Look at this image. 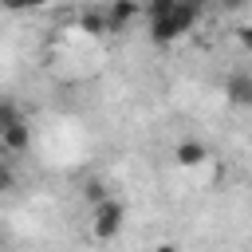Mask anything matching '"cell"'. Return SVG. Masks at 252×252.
<instances>
[{
    "instance_id": "1",
    "label": "cell",
    "mask_w": 252,
    "mask_h": 252,
    "mask_svg": "<svg viewBox=\"0 0 252 252\" xmlns=\"http://www.w3.org/2000/svg\"><path fill=\"white\" fill-rule=\"evenodd\" d=\"M201 16H205V0H177L173 12L150 20V39L161 43V47H169V43H177L181 35H189V32L201 24Z\"/></svg>"
},
{
    "instance_id": "2",
    "label": "cell",
    "mask_w": 252,
    "mask_h": 252,
    "mask_svg": "<svg viewBox=\"0 0 252 252\" xmlns=\"http://www.w3.org/2000/svg\"><path fill=\"white\" fill-rule=\"evenodd\" d=\"M126 228V205L118 197H102L98 205H91V236L94 240H114Z\"/></svg>"
},
{
    "instance_id": "3",
    "label": "cell",
    "mask_w": 252,
    "mask_h": 252,
    "mask_svg": "<svg viewBox=\"0 0 252 252\" xmlns=\"http://www.w3.org/2000/svg\"><path fill=\"white\" fill-rule=\"evenodd\" d=\"M224 98L236 110H252V71L248 67H236L224 75Z\"/></svg>"
},
{
    "instance_id": "4",
    "label": "cell",
    "mask_w": 252,
    "mask_h": 252,
    "mask_svg": "<svg viewBox=\"0 0 252 252\" xmlns=\"http://www.w3.org/2000/svg\"><path fill=\"white\" fill-rule=\"evenodd\" d=\"M173 161H177L181 169H201V165L209 161V146H205L201 138H181V142L173 146Z\"/></svg>"
},
{
    "instance_id": "5",
    "label": "cell",
    "mask_w": 252,
    "mask_h": 252,
    "mask_svg": "<svg viewBox=\"0 0 252 252\" xmlns=\"http://www.w3.org/2000/svg\"><path fill=\"white\" fill-rule=\"evenodd\" d=\"M28 146H32V126H28V118L16 122V126H8V130H0V154H4V158L24 154Z\"/></svg>"
},
{
    "instance_id": "6",
    "label": "cell",
    "mask_w": 252,
    "mask_h": 252,
    "mask_svg": "<svg viewBox=\"0 0 252 252\" xmlns=\"http://www.w3.org/2000/svg\"><path fill=\"white\" fill-rule=\"evenodd\" d=\"M102 8H106V20H110V35H114V32H126V28H130V20L142 12V4H138V0H106Z\"/></svg>"
},
{
    "instance_id": "7",
    "label": "cell",
    "mask_w": 252,
    "mask_h": 252,
    "mask_svg": "<svg viewBox=\"0 0 252 252\" xmlns=\"http://www.w3.org/2000/svg\"><path fill=\"white\" fill-rule=\"evenodd\" d=\"M79 28H83L87 35H110L106 8H102V4H98V8H83V12H79Z\"/></svg>"
},
{
    "instance_id": "8",
    "label": "cell",
    "mask_w": 252,
    "mask_h": 252,
    "mask_svg": "<svg viewBox=\"0 0 252 252\" xmlns=\"http://www.w3.org/2000/svg\"><path fill=\"white\" fill-rule=\"evenodd\" d=\"M16 122H24V110H20V102H16V98H0V130L16 126Z\"/></svg>"
},
{
    "instance_id": "9",
    "label": "cell",
    "mask_w": 252,
    "mask_h": 252,
    "mask_svg": "<svg viewBox=\"0 0 252 252\" xmlns=\"http://www.w3.org/2000/svg\"><path fill=\"white\" fill-rule=\"evenodd\" d=\"M83 197H87V201H91V205H98V201H102V197H110V189H106V185H102V181H94V177H91V181H87V185H83Z\"/></svg>"
},
{
    "instance_id": "10",
    "label": "cell",
    "mask_w": 252,
    "mask_h": 252,
    "mask_svg": "<svg viewBox=\"0 0 252 252\" xmlns=\"http://www.w3.org/2000/svg\"><path fill=\"white\" fill-rule=\"evenodd\" d=\"M16 189V169L8 158H0V193H12Z\"/></svg>"
},
{
    "instance_id": "11",
    "label": "cell",
    "mask_w": 252,
    "mask_h": 252,
    "mask_svg": "<svg viewBox=\"0 0 252 252\" xmlns=\"http://www.w3.org/2000/svg\"><path fill=\"white\" fill-rule=\"evenodd\" d=\"M173 4L177 0H146V16L154 20V16H165V12H173Z\"/></svg>"
},
{
    "instance_id": "12",
    "label": "cell",
    "mask_w": 252,
    "mask_h": 252,
    "mask_svg": "<svg viewBox=\"0 0 252 252\" xmlns=\"http://www.w3.org/2000/svg\"><path fill=\"white\" fill-rule=\"evenodd\" d=\"M236 43L252 55V24H240V28H236Z\"/></svg>"
},
{
    "instance_id": "13",
    "label": "cell",
    "mask_w": 252,
    "mask_h": 252,
    "mask_svg": "<svg viewBox=\"0 0 252 252\" xmlns=\"http://www.w3.org/2000/svg\"><path fill=\"white\" fill-rule=\"evenodd\" d=\"M217 4H220L224 12H244V8L252 4V0H217Z\"/></svg>"
},
{
    "instance_id": "14",
    "label": "cell",
    "mask_w": 252,
    "mask_h": 252,
    "mask_svg": "<svg viewBox=\"0 0 252 252\" xmlns=\"http://www.w3.org/2000/svg\"><path fill=\"white\" fill-rule=\"evenodd\" d=\"M4 12H28V0H0Z\"/></svg>"
},
{
    "instance_id": "15",
    "label": "cell",
    "mask_w": 252,
    "mask_h": 252,
    "mask_svg": "<svg viewBox=\"0 0 252 252\" xmlns=\"http://www.w3.org/2000/svg\"><path fill=\"white\" fill-rule=\"evenodd\" d=\"M154 252H177V244H169V240H165V244H158Z\"/></svg>"
},
{
    "instance_id": "16",
    "label": "cell",
    "mask_w": 252,
    "mask_h": 252,
    "mask_svg": "<svg viewBox=\"0 0 252 252\" xmlns=\"http://www.w3.org/2000/svg\"><path fill=\"white\" fill-rule=\"evenodd\" d=\"M43 4H47V0H28V8H43Z\"/></svg>"
}]
</instances>
